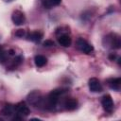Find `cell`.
<instances>
[{"instance_id":"cell-10","label":"cell","mask_w":121,"mask_h":121,"mask_svg":"<svg viewBox=\"0 0 121 121\" xmlns=\"http://www.w3.org/2000/svg\"><path fill=\"white\" fill-rule=\"evenodd\" d=\"M120 83H121V78H111L108 80V84L109 86L115 91H119L120 90Z\"/></svg>"},{"instance_id":"cell-4","label":"cell","mask_w":121,"mask_h":121,"mask_svg":"<svg viewBox=\"0 0 121 121\" xmlns=\"http://www.w3.org/2000/svg\"><path fill=\"white\" fill-rule=\"evenodd\" d=\"M101 104L104 108V110L108 112H112V110H113V101H112V98L110 95H106L102 97V100H101Z\"/></svg>"},{"instance_id":"cell-19","label":"cell","mask_w":121,"mask_h":121,"mask_svg":"<svg viewBox=\"0 0 121 121\" xmlns=\"http://www.w3.org/2000/svg\"><path fill=\"white\" fill-rule=\"evenodd\" d=\"M49 2L51 4V6L53 7V6H58L59 4H60L61 0H49Z\"/></svg>"},{"instance_id":"cell-13","label":"cell","mask_w":121,"mask_h":121,"mask_svg":"<svg viewBox=\"0 0 121 121\" xmlns=\"http://www.w3.org/2000/svg\"><path fill=\"white\" fill-rule=\"evenodd\" d=\"M14 112H15V106L14 105H6L3 109H2V111H1V113L3 114V115H11L12 113H14Z\"/></svg>"},{"instance_id":"cell-17","label":"cell","mask_w":121,"mask_h":121,"mask_svg":"<svg viewBox=\"0 0 121 121\" xmlns=\"http://www.w3.org/2000/svg\"><path fill=\"white\" fill-rule=\"evenodd\" d=\"M43 6L44 8H46V9H50L52 7L50 2H49V0H43Z\"/></svg>"},{"instance_id":"cell-8","label":"cell","mask_w":121,"mask_h":121,"mask_svg":"<svg viewBox=\"0 0 121 121\" xmlns=\"http://www.w3.org/2000/svg\"><path fill=\"white\" fill-rule=\"evenodd\" d=\"M58 42L60 45H62L64 47H68V46H70V44L72 43V40H71L70 36H68L67 34H63V35H60L58 38Z\"/></svg>"},{"instance_id":"cell-20","label":"cell","mask_w":121,"mask_h":121,"mask_svg":"<svg viewBox=\"0 0 121 121\" xmlns=\"http://www.w3.org/2000/svg\"><path fill=\"white\" fill-rule=\"evenodd\" d=\"M116 58H117L116 54H113V53H112V54H110V55H109V59H110L111 60H114Z\"/></svg>"},{"instance_id":"cell-16","label":"cell","mask_w":121,"mask_h":121,"mask_svg":"<svg viewBox=\"0 0 121 121\" xmlns=\"http://www.w3.org/2000/svg\"><path fill=\"white\" fill-rule=\"evenodd\" d=\"M25 34H26V32H25L24 29H18V30L15 32V36H16V37H19V38H23V37L25 36Z\"/></svg>"},{"instance_id":"cell-7","label":"cell","mask_w":121,"mask_h":121,"mask_svg":"<svg viewBox=\"0 0 121 121\" xmlns=\"http://www.w3.org/2000/svg\"><path fill=\"white\" fill-rule=\"evenodd\" d=\"M15 112H16L18 114H20V115H25V116L28 115L29 112H30L28 107L26 105L25 102H20V103L16 104V105H15Z\"/></svg>"},{"instance_id":"cell-11","label":"cell","mask_w":121,"mask_h":121,"mask_svg":"<svg viewBox=\"0 0 121 121\" xmlns=\"http://www.w3.org/2000/svg\"><path fill=\"white\" fill-rule=\"evenodd\" d=\"M34 62H35V65L37 67H43V66H44L46 64L47 60L43 55H37L35 57V59H34Z\"/></svg>"},{"instance_id":"cell-3","label":"cell","mask_w":121,"mask_h":121,"mask_svg":"<svg viewBox=\"0 0 121 121\" xmlns=\"http://www.w3.org/2000/svg\"><path fill=\"white\" fill-rule=\"evenodd\" d=\"M77 47L78 50H80L81 52L85 53V54H90L93 50H94V47L93 45H91L90 43H88L85 40L83 39H78L77 41Z\"/></svg>"},{"instance_id":"cell-12","label":"cell","mask_w":121,"mask_h":121,"mask_svg":"<svg viewBox=\"0 0 121 121\" xmlns=\"http://www.w3.org/2000/svg\"><path fill=\"white\" fill-rule=\"evenodd\" d=\"M42 38H43V34L41 32H39V31H34V32L29 33L27 35V39L29 41H32V42H35V43L41 41Z\"/></svg>"},{"instance_id":"cell-15","label":"cell","mask_w":121,"mask_h":121,"mask_svg":"<svg viewBox=\"0 0 121 121\" xmlns=\"http://www.w3.org/2000/svg\"><path fill=\"white\" fill-rule=\"evenodd\" d=\"M22 61H23V58H22V56H17V57L13 60V65H14V66H17V65L21 64Z\"/></svg>"},{"instance_id":"cell-1","label":"cell","mask_w":121,"mask_h":121,"mask_svg":"<svg viewBox=\"0 0 121 121\" xmlns=\"http://www.w3.org/2000/svg\"><path fill=\"white\" fill-rule=\"evenodd\" d=\"M65 91L63 89H56V90H53L51 91L48 95H47V98H46V109H53L59 102L60 100V96L64 93Z\"/></svg>"},{"instance_id":"cell-2","label":"cell","mask_w":121,"mask_h":121,"mask_svg":"<svg viewBox=\"0 0 121 121\" xmlns=\"http://www.w3.org/2000/svg\"><path fill=\"white\" fill-rule=\"evenodd\" d=\"M27 101L29 104L34 105L36 107L42 105L43 99V95L39 91H33L31 93L28 94L27 95Z\"/></svg>"},{"instance_id":"cell-5","label":"cell","mask_w":121,"mask_h":121,"mask_svg":"<svg viewBox=\"0 0 121 121\" xmlns=\"http://www.w3.org/2000/svg\"><path fill=\"white\" fill-rule=\"evenodd\" d=\"M88 85H89L90 91L93 92V93H99V92L102 91V86H101L99 80L96 78H90L89 82H88Z\"/></svg>"},{"instance_id":"cell-6","label":"cell","mask_w":121,"mask_h":121,"mask_svg":"<svg viewBox=\"0 0 121 121\" xmlns=\"http://www.w3.org/2000/svg\"><path fill=\"white\" fill-rule=\"evenodd\" d=\"M11 20H12V22L14 23V25H16V26H21V25H23V24L25 23L26 18H25V15H24V13H23L22 11H20V10H15V11L12 13V15H11Z\"/></svg>"},{"instance_id":"cell-18","label":"cell","mask_w":121,"mask_h":121,"mask_svg":"<svg viewBox=\"0 0 121 121\" xmlns=\"http://www.w3.org/2000/svg\"><path fill=\"white\" fill-rule=\"evenodd\" d=\"M43 45L44 46H53L54 45V42L51 40H46L43 42Z\"/></svg>"},{"instance_id":"cell-21","label":"cell","mask_w":121,"mask_h":121,"mask_svg":"<svg viewBox=\"0 0 121 121\" xmlns=\"http://www.w3.org/2000/svg\"><path fill=\"white\" fill-rule=\"evenodd\" d=\"M9 54L12 56V55H14V54H15V52H14V50H12V49H10V50L9 51Z\"/></svg>"},{"instance_id":"cell-14","label":"cell","mask_w":121,"mask_h":121,"mask_svg":"<svg viewBox=\"0 0 121 121\" xmlns=\"http://www.w3.org/2000/svg\"><path fill=\"white\" fill-rule=\"evenodd\" d=\"M7 60V53L0 47V62L4 63Z\"/></svg>"},{"instance_id":"cell-9","label":"cell","mask_w":121,"mask_h":121,"mask_svg":"<svg viewBox=\"0 0 121 121\" xmlns=\"http://www.w3.org/2000/svg\"><path fill=\"white\" fill-rule=\"evenodd\" d=\"M65 109L68 111H73L78 107V100L75 98H67L64 102Z\"/></svg>"}]
</instances>
